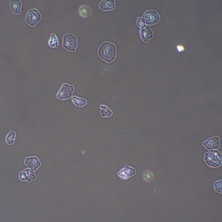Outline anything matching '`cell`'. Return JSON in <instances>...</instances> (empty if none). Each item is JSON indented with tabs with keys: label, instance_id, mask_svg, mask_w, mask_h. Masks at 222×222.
<instances>
[{
	"label": "cell",
	"instance_id": "7402d4cb",
	"mask_svg": "<svg viewBox=\"0 0 222 222\" xmlns=\"http://www.w3.org/2000/svg\"><path fill=\"white\" fill-rule=\"evenodd\" d=\"M177 48L179 52L183 51L184 49V47L182 46H178Z\"/></svg>",
	"mask_w": 222,
	"mask_h": 222
},
{
	"label": "cell",
	"instance_id": "9a60e30c",
	"mask_svg": "<svg viewBox=\"0 0 222 222\" xmlns=\"http://www.w3.org/2000/svg\"><path fill=\"white\" fill-rule=\"evenodd\" d=\"M16 138L15 132L11 131L6 137V141L8 144H12L14 143V140Z\"/></svg>",
	"mask_w": 222,
	"mask_h": 222
},
{
	"label": "cell",
	"instance_id": "ba28073f",
	"mask_svg": "<svg viewBox=\"0 0 222 222\" xmlns=\"http://www.w3.org/2000/svg\"><path fill=\"white\" fill-rule=\"evenodd\" d=\"M140 33L142 40L145 42H148L150 39L153 37V33L147 26L142 28L140 30Z\"/></svg>",
	"mask_w": 222,
	"mask_h": 222
},
{
	"label": "cell",
	"instance_id": "6da1fadb",
	"mask_svg": "<svg viewBox=\"0 0 222 222\" xmlns=\"http://www.w3.org/2000/svg\"><path fill=\"white\" fill-rule=\"evenodd\" d=\"M99 56L102 59L108 63L115 59L116 54L115 45L109 42L102 44L99 50Z\"/></svg>",
	"mask_w": 222,
	"mask_h": 222
},
{
	"label": "cell",
	"instance_id": "9c48e42d",
	"mask_svg": "<svg viewBox=\"0 0 222 222\" xmlns=\"http://www.w3.org/2000/svg\"><path fill=\"white\" fill-rule=\"evenodd\" d=\"M25 164L33 170H35L40 165V163L39 160L36 157L26 159Z\"/></svg>",
	"mask_w": 222,
	"mask_h": 222
},
{
	"label": "cell",
	"instance_id": "4fadbf2b",
	"mask_svg": "<svg viewBox=\"0 0 222 222\" xmlns=\"http://www.w3.org/2000/svg\"><path fill=\"white\" fill-rule=\"evenodd\" d=\"M73 103L79 107H82L87 103V101L84 99H80L79 98L73 96L72 98Z\"/></svg>",
	"mask_w": 222,
	"mask_h": 222
},
{
	"label": "cell",
	"instance_id": "52a82bcc",
	"mask_svg": "<svg viewBox=\"0 0 222 222\" xmlns=\"http://www.w3.org/2000/svg\"><path fill=\"white\" fill-rule=\"evenodd\" d=\"M203 144L208 150L217 149L219 145V138L217 137L210 138L204 143Z\"/></svg>",
	"mask_w": 222,
	"mask_h": 222
},
{
	"label": "cell",
	"instance_id": "7a4b0ae2",
	"mask_svg": "<svg viewBox=\"0 0 222 222\" xmlns=\"http://www.w3.org/2000/svg\"><path fill=\"white\" fill-rule=\"evenodd\" d=\"M205 160L208 166L218 167L222 165V155L217 150H211L205 154Z\"/></svg>",
	"mask_w": 222,
	"mask_h": 222
},
{
	"label": "cell",
	"instance_id": "3957f363",
	"mask_svg": "<svg viewBox=\"0 0 222 222\" xmlns=\"http://www.w3.org/2000/svg\"><path fill=\"white\" fill-rule=\"evenodd\" d=\"M77 46V40L76 37L72 34L65 35L63 37V47L68 50L74 51Z\"/></svg>",
	"mask_w": 222,
	"mask_h": 222
},
{
	"label": "cell",
	"instance_id": "5bb4252c",
	"mask_svg": "<svg viewBox=\"0 0 222 222\" xmlns=\"http://www.w3.org/2000/svg\"><path fill=\"white\" fill-rule=\"evenodd\" d=\"M49 45L50 46L55 48L58 46V40L55 34H52L49 42Z\"/></svg>",
	"mask_w": 222,
	"mask_h": 222
},
{
	"label": "cell",
	"instance_id": "e0dca14e",
	"mask_svg": "<svg viewBox=\"0 0 222 222\" xmlns=\"http://www.w3.org/2000/svg\"><path fill=\"white\" fill-rule=\"evenodd\" d=\"M80 12L81 15L86 17L90 14V10L89 8L84 6L80 8Z\"/></svg>",
	"mask_w": 222,
	"mask_h": 222
},
{
	"label": "cell",
	"instance_id": "7c38bea8",
	"mask_svg": "<svg viewBox=\"0 0 222 222\" xmlns=\"http://www.w3.org/2000/svg\"><path fill=\"white\" fill-rule=\"evenodd\" d=\"M101 113L103 117H109L112 115V112L110 109L106 106L100 105Z\"/></svg>",
	"mask_w": 222,
	"mask_h": 222
},
{
	"label": "cell",
	"instance_id": "277c9868",
	"mask_svg": "<svg viewBox=\"0 0 222 222\" xmlns=\"http://www.w3.org/2000/svg\"><path fill=\"white\" fill-rule=\"evenodd\" d=\"M74 90L73 86H70L67 84H64L59 92L57 97L61 100L67 99L71 98Z\"/></svg>",
	"mask_w": 222,
	"mask_h": 222
},
{
	"label": "cell",
	"instance_id": "44dd1931",
	"mask_svg": "<svg viewBox=\"0 0 222 222\" xmlns=\"http://www.w3.org/2000/svg\"><path fill=\"white\" fill-rule=\"evenodd\" d=\"M137 23H138L139 27L142 28L146 27V24L143 22L142 18H138V21H137Z\"/></svg>",
	"mask_w": 222,
	"mask_h": 222
},
{
	"label": "cell",
	"instance_id": "ffe728a7",
	"mask_svg": "<svg viewBox=\"0 0 222 222\" xmlns=\"http://www.w3.org/2000/svg\"><path fill=\"white\" fill-rule=\"evenodd\" d=\"M19 178L22 181H27L28 180V178L27 177L26 173L24 172H22L19 174Z\"/></svg>",
	"mask_w": 222,
	"mask_h": 222
},
{
	"label": "cell",
	"instance_id": "8992f818",
	"mask_svg": "<svg viewBox=\"0 0 222 222\" xmlns=\"http://www.w3.org/2000/svg\"><path fill=\"white\" fill-rule=\"evenodd\" d=\"M41 18V15L37 10L31 9L28 12L26 21L29 25L33 26L40 20Z\"/></svg>",
	"mask_w": 222,
	"mask_h": 222
},
{
	"label": "cell",
	"instance_id": "5b68a950",
	"mask_svg": "<svg viewBox=\"0 0 222 222\" xmlns=\"http://www.w3.org/2000/svg\"><path fill=\"white\" fill-rule=\"evenodd\" d=\"M142 19L145 24L152 25L157 23L160 20V17L156 11H149L145 13Z\"/></svg>",
	"mask_w": 222,
	"mask_h": 222
},
{
	"label": "cell",
	"instance_id": "30bf717a",
	"mask_svg": "<svg viewBox=\"0 0 222 222\" xmlns=\"http://www.w3.org/2000/svg\"><path fill=\"white\" fill-rule=\"evenodd\" d=\"M99 6L102 11L111 10L115 9V2L113 0H106L101 2L99 4Z\"/></svg>",
	"mask_w": 222,
	"mask_h": 222
},
{
	"label": "cell",
	"instance_id": "ac0fdd59",
	"mask_svg": "<svg viewBox=\"0 0 222 222\" xmlns=\"http://www.w3.org/2000/svg\"><path fill=\"white\" fill-rule=\"evenodd\" d=\"M214 188L215 190L217 192L222 193V181L220 180L216 182L214 184Z\"/></svg>",
	"mask_w": 222,
	"mask_h": 222
},
{
	"label": "cell",
	"instance_id": "2e32d148",
	"mask_svg": "<svg viewBox=\"0 0 222 222\" xmlns=\"http://www.w3.org/2000/svg\"><path fill=\"white\" fill-rule=\"evenodd\" d=\"M24 171L26 173L28 178L27 180L28 182H30L32 179H36V177L35 174H34V170L32 169H27L24 170Z\"/></svg>",
	"mask_w": 222,
	"mask_h": 222
},
{
	"label": "cell",
	"instance_id": "d6986e66",
	"mask_svg": "<svg viewBox=\"0 0 222 222\" xmlns=\"http://www.w3.org/2000/svg\"><path fill=\"white\" fill-rule=\"evenodd\" d=\"M153 175L151 173L149 172V171H147L146 173H145L144 175V178L145 180L147 182H150L151 180L152 179Z\"/></svg>",
	"mask_w": 222,
	"mask_h": 222
},
{
	"label": "cell",
	"instance_id": "8fae6325",
	"mask_svg": "<svg viewBox=\"0 0 222 222\" xmlns=\"http://www.w3.org/2000/svg\"><path fill=\"white\" fill-rule=\"evenodd\" d=\"M10 4L13 12L14 14H19L21 11V2L19 0H11Z\"/></svg>",
	"mask_w": 222,
	"mask_h": 222
}]
</instances>
